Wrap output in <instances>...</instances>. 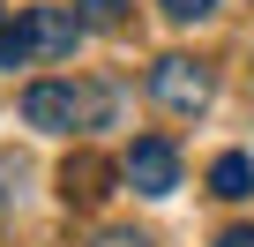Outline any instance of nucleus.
Wrapping results in <instances>:
<instances>
[{"mask_svg":"<svg viewBox=\"0 0 254 247\" xmlns=\"http://www.w3.org/2000/svg\"><path fill=\"white\" fill-rule=\"evenodd\" d=\"M0 68H8V23H0Z\"/></svg>","mask_w":254,"mask_h":247,"instance_id":"nucleus-11","label":"nucleus"},{"mask_svg":"<svg viewBox=\"0 0 254 247\" xmlns=\"http://www.w3.org/2000/svg\"><path fill=\"white\" fill-rule=\"evenodd\" d=\"M75 38H82V15L75 8H30L8 30V60H67Z\"/></svg>","mask_w":254,"mask_h":247,"instance_id":"nucleus-2","label":"nucleus"},{"mask_svg":"<svg viewBox=\"0 0 254 247\" xmlns=\"http://www.w3.org/2000/svg\"><path fill=\"white\" fill-rule=\"evenodd\" d=\"M127 187H135V195H150V202H165L172 187H180V150L165 143V135H142L135 150H127Z\"/></svg>","mask_w":254,"mask_h":247,"instance_id":"nucleus-4","label":"nucleus"},{"mask_svg":"<svg viewBox=\"0 0 254 247\" xmlns=\"http://www.w3.org/2000/svg\"><path fill=\"white\" fill-rule=\"evenodd\" d=\"M217 8H224V0H165V15H172V23H209Z\"/></svg>","mask_w":254,"mask_h":247,"instance_id":"nucleus-8","label":"nucleus"},{"mask_svg":"<svg viewBox=\"0 0 254 247\" xmlns=\"http://www.w3.org/2000/svg\"><path fill=\"white\" fill-rule=\"evenodd\" d=\"M217 247H254V232H239V225H232V232H224Z\"/></svg>","mask_w":254,"mask_h":247,"instance_id":"nucleus-10","label":"nucleus"},{"mask_svg":"<svg viewBox=\"0 0 254 247\" xmlns=\"http://www.w3.org/2000/svg\"><path fill=\"white\" fill-rule=\"evenodd\" d=\"M150 97H157L165 112L194 120V112L209 105V68H202V60H187V53H165V60L150 68Z\"/></svg>","mask_w":254,"mask_h":247,"instance_id":"nucleus-3","label":"nucleus"},{"mask_svg":"<svg viewBox=\"0 0 254 247\" xmlns=\"http://www.w3.org/2000/svg\"><path fill=\"white\" fill-rule=\"evenodd\" d=\"M67 195H75V202H97V195H105V165H97V158H67Z\"/></svg>","mask_w":254,"mask_h":247,"instance_id":"nucleus-6","label":"nucleus"},{"mask_svg":"<svg viewBox=\"0 0 254 247\" xmlns=\"http://www.w3.org/2000/svg\"><path fill=\"white\" fill-rule=\"evenodd\" d=\"M75 15H82V30H120L127 23V0H75Z\"/></svg>","mask_w":254,"mask_h":247,"instance_id":"nucleus-7","label":"nucleus"},{"mask_svg":"<svg viewBox=\"0 0 254 247\" xmlns=\"http://www.w3.org/2000/svg\"><path fill=\"white\" fill-rule=\"evenodd\" d=\"M97 247H157V240H142V232H105Z\"/></svg>","mask_w":254,"mask_h":247,"instance_id":"nucleus-9","label":"nucleus"},{"mask_svg":"<svg viewBox=\"0 0 254 247\" xmlns=\"http://www.w3.org/2000/svg\"><path fill=\"white\" fill-rule=\"evenodd\" d=\"M209 187H217L224 202H247V195H254V158H247V150H224V158L209 165Z\"/></svg>","mask_w":254,"mask_h":247,"instance_id":"nucleus-5","label":"nucleus"},{"mask_svg":"<svg viewBox=\"0 0 254 247\" xmlns=\"http://www.w3.org/2000/svg\"><path fill=\"white\" fill-rule=\"evenodd\" d=\"M23 120L45 135H75V128H112V90L97 82H30L23 90Z\"/></svg>","mask_w":254,"mask_h":247,"instance_id":"nucleus-1","label":"nucleus"}]
</instances>
